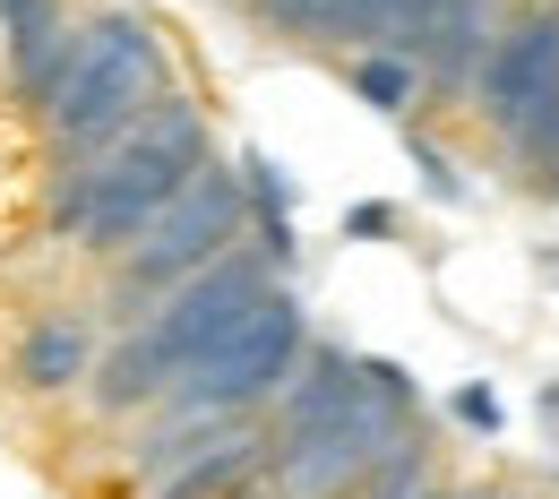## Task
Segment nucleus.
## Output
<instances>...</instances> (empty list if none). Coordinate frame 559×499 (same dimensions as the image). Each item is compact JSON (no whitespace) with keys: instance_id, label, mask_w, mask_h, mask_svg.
<instances>
[{"instance_id":"nucleus-1","label":"nucleus","mask_w":559,"mask_h":499,"mask_svg":"<svg viewBox=\"0 0 559 499\" xmlns=\"http://www.w3.org/2000/svg\"><path fill=\"white\" fill-rule=\"evenodd\" d=\"M215 155L207 104L190 86H173L146 121H130L112 146H95L86 164H52V207H44V233L70 241L86 259H121L155 215L190 190V173Z\"/></svg>"},{"instance_id":"nucleus-2","label":"nucleus","mask_w":559,"mask_h":499,"mask_svg":"<svg viewBox=\"0 0 559 499\" xmlns=\"http://www.w3.org/2000/svg\"><path fill=\"white\" fill-rule=\"evenodd\" d=\"M181 86L173 70V44H164V26L146 17V9H95V17H78L70 52H61V70L44 86V104H35V121H44V139H52V164H86L95 146H112L130 121H146L164 95Z\"/></svg>"},{"instance_id":"nucleus-3","label":"nucleus","mask_w":559,"mask_h":499,"mask_svg":"<svg viewBox=\"0 0 559 499\" xmlns=\"http://www.w3.org/2000/svg\"><path fill=\"white\" fill-rule=\"evenodd\" d=\"M241 241H250L241 173H233V155H207V164L190 173V190L155 215L121 259H112V319H121V328H139L173 285H190L199 268H215V259H224V250H241Z\"/></svg>"},{"instance_id":"nucleus-4","label":"nucleus","mask_w":559,"mask_h":499,"mask_svg":"<svg viewBox=\"0 0 559 499\" xmlns=\"http://www.w3.org/2000/svg\"><path fill=\"white\" fill-rule=\"evenodd\" d=\"M301 354H310V310H301L293 285H276L207 361H190L173 379V396L155 405V423H259L293 388Z\"/></svg>"},{"instance_id":"nucleus-5","label":"nucleus","mask_w":559,"mask_h":499,"mask_svg":"<svg viewBox=\"0 0 559 499\" xmlns=\"http://www.w3.org/2000/svg\"><path fill=\"white\" fill-rule=\"evenodd\" d=\"M551 86H559V0H543V9H516L499 26V44L483 52L465 104H474V121H483L490 139H508V121L534 112Z\"/></svg>"},{"instance_id":"nucleus-6","label":"nucleus","mask_w":559,"mask_h":499,"mask_svg":"<svg viewBox=\"0 0 559 499\" xmlns=\"http://www.w3.org/2000/svg\"><path fill=\"white\" fill-rule=\"evenodd\" d=\"M430 17H439V0H319V17L301 26V44L345 52V61L353 52H405L414 61Z\"/></svg>"},{"instance_id":"nucleus-7","label":"nucleus","mask_w":559,"mask_h":499,"mask_svg":"<svg viewBox=\"0 0 559 499\" xmlns=\"http://www.w3.org/2000/svg\"><path fill=\"white\" fill-rule=\"evenodd\" d=\"M95 361H104V336H95V319L86 310H35L26 328H17V388L26 396H70L95 379Z\"/></svg>"},{"instance_id":"nucleus-8","label":"nucleus","mask_w":559,"mask_h":499,"mask_svg":"<svg viewBox=\"0 0 559 499\" xmlns=\"http://www.w3.org/2000/svg\"><path fill=\"white\" fill-rule=\"evenodd\" d=\"M44 207H52V139L17 95H0V250Z\"/></svg>"},{"instance_id":"nucleus-9","label":"nucleus","mask_w":559,"mask_h":499,"mask_svg":"<svg viewBox=\"0 0 559 499\" xmlns=\"http://www.w3.org/2000/svg\"><path fill=\"white\" fill-rule=\"evenodd\" d=\"M361 405V354H345V345H328V336H310V354H301V370H293V388H284L276 423H267V439H293V430H319L336 423V414H353Z\"/></svg>"},{"instance_id":"nucleus-10","label":"nucleus","mask_w":559,"mask_h":499,"mask_svg":"<svg viewBox=\"0 0 559 499\" xmlns=\"http://www.w3.org/2000/svg\"><path fill=\"white\" fill-rule=\"evenodd\" d=\"M499 0H439V17H430V35H421L414 70L430 78V86H448V95H465L474 86V70H483V52L499 44Z\"/></svg>"},{"instance_id":"nucleus-11","label":"nucleus","mask_w":559,"mask_h":499,"mask_svg":"<svg viewBox=\"0 0 559 499\" xmlns=\"http://www.w3.org/2000/svg\"><path fill=\"white\" fill-rule=\"evenodd\" d=\"M345 86H353V104H370L379 121H414V104H421V70L405 52H353Z\"/></svg>"},{"instance_id":"nucleus-12","label":"nucleus","mask_w":559,"mask_h":499,"mask_svg":"<svg viewBox=\"0 0 559 499\" xmlns=\"http://www.w3.org/2000/svg\"><path fill=\"white\" fill-rule=\"evenodd\" d=\"M508 164H516V181H525V173H534V190H543V199H559V86L551 95H543V104H534V112H516V121H508Z\"/></svg>"},{"instance_id":"nucleus-13","label":"nucleus","mask_w":559,"mask_h":499,"mask_svg":"<svg viewBox=\"0 0 559 499\" xmlns=\"http://www.w3.org/2000/svg\"><path fill=\"white\" fill-rule=\"evenodd\" d=\"M233 173H241L250 224H267V215H293V199H301V190H293V173H284L267 146H241V155H233Z\"/></svg>"},{"instance_id":"nucleus-14","label":"nucleus","mask_w":559,"mask_h":499,"mask_svg":"<svg viewBox=\"0 0 559 499\" xmlns=\"http://www.w3.org/2000/svg\"><path fill=\"white\" fill-rule=\"evenodd\" d=\"M405 155H414V173H421V199H439V207H456V199H465V164H456L439 139L405 130Z\"/></svg>"},{"instance_id":"nucleus-15","label":"nucleus","mask_w":559,"mask_h":499,"mask_svg":"<svg viewBox=\"0 0 559 499\" xmlns=\"http://www.w3.org/2000/svg\"><path fill=\"white\" fill-rule=\"evenodd\" d=\"M448 423H465L474 439H499V430H508V405H499V388H483V379H456V388H448Z\"/></svg>"},{"instance_id":"nucleus-16","label":"nucleus","mask_w":559,"mask_h":499,"mask_svg":"<svg viewBox=\"0 0 559 499\" xmlns=\"http://www.w3.org/2000/svg\"><path fill=\"white\" fill-rule=\"evenodd\" d=\"M361 388H370L379 405H396V414H421L414 370H405V361H388V354H361Z\"/></svg>"},{"instance_id":"nucleus-17","label":"nucleus","mask_w":559,"mask_h":499,"mask_svg":"<svg viewBox=\"0 0 559 499\" xmlns=\"http://www.w3.org/2000/svg\"><path fill=\"white\" fill-rule=\"evenodd\" d=\"M405 233V207L396 199H353L345 207V241H396Z\"/></svg>"},{"instance_id":"nucleus-18","label":"nucleus","mask_w":559,"mask_h":499,"mask_svg":"<svg viewBox=\"0 0 559 499\" xmlns=\"http://www.w3.org/2000/svg\"><path fill=\"white\" fill-rule=\"evenodd\" d=\"M241 9H250L267 35H284V44H301V26L319 17V0H241Z\"/></svg>"},{"instance_id":"nucleus-19","label":"nucleus","mask_w":559,"mask_h":499,"mask_svg":"<svg viewBox=\"0 0 559 499\" xmlns=\"http://www.w3.org/2000/svg\"><path fill=\"white\" fill-rule=\"evenodd\" d=\"M534 414L551 423V439H559V379H543V396H534Z\"/></svg>"},{"instance_id":"nucleus-20","label":"nucleus","mask_w":559,"mask_h":499,"mask_svg":"<svg viewBox=\"0 0 559 499\" xmlns=\"http://www.w3.org/2000/svg\"><path fill=\"white\" fill-rule=\"evenodd\" d=\"M534 268H543V285H559V241H543V259H534Z\"/></svg>"},{"instance_id":"nucleus-21","label":"nucleus","mask_w":559,"mask_h":499,"mask_svg":"<svg viewBox=\"0 0 559 499\" xmlns=\"http://www.w3.org/2000/svg\"><path fill=\"white\" fill-rule=\"evenodd\" d=\"M421 499H456V491H448V483H430V491H421Z\"/></svg>"},{"instance_id":"nucleus-22","label":"nucleus","mask_w":559,"mask_h":499,"mask_svg":"<svg viewBox=\"0 0 559 499\" xmlns=\"http://www.w3.org/2000/svg\"><path fill=\"white\" fill-rule=\"evenodd\" d=\"M525 9H543V0H525Z\"/></svg>"},{"instance_id":"nucleus-23","label":"nucleus","mask_w":559,"mask_h":499,"mask_svg":"<svg viewBox=\"0 0 559 499\" xmlns=\"http://www.w3.org/2000/svg\"><path fill=\"white\" fill-rule=\"evenodd\" d=\"M353 499H361V491H353Z\"/></svg>"}]
</instances>
